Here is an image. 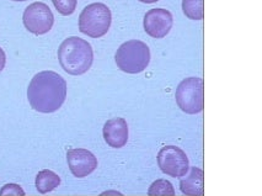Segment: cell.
<instances>
[{"label":"cell","mask_w":262,"mask_h":196,"mask_svg":"<svg viewBox=\"0 0 262 196\" xmlns=\"http://www.w3.org/2000/svg\"><path fill=\"white\" fill-rule=\"evenodd\" d=\"M116 64L122 72L138 74L145 71L150 62V50L147 43L138 40H129L122 43L115 55Z\"/></svg>","instance_id":"obj_3"},{"label":"cell","mask_w":262,"mask_h":196,"mask_svg":"<svg viewBox=\"0 0 262 196\" xmlns=\"http://www.w3.org/2000/svg\"><path fill=\"white\" fill-rule=\"evenodd\" d=\"M12 1H26V0H12Z\"/></svg>","instance_id":"obj_20"},{"label":"cell","mask_w":262,"mask_h":196,"mask_svg":"<svg viewBox=\"0 0 262 196\" xmlns=\"http://www.w3.org/2000/svg\"><path fill=\"white\" fill-rule=\"evenodd\" d=\"M101 195H102V196H105V195H106V196H108V195H118V196H121L122 194H121L120 191H115V190H110V191H105V192H102Z\"/></svg>","instance_id":"obj_18"},{"label":"cell","mask_w":262,"mask_h":196,"mask_svg":"<svg viewBox=\"0 0 262 196\" xmlns=\"http://www.w3.org/2000/svg\"><path fill=\"white\" fill-rule=\"evenodd\" d=\"M67 81L53 71H42L31 79L27 88V100L33 110L52 114L62 107L67 99Z\"/></svg>","instance_id":"obj_1"},{"label":"cell","mask_w":262,"mask_h":196,"mask_svg":"<svg viewBox=\"0 0 262 196\" xmlns=\"http://www.w3.org/2000/svg\"><path fill=\"white\" fill-rule=\"evenodd\" d=\"M60 67L70 75H81L91 68L94 51L87 41L77 36L65 38L58 48Z\"/></svg>","instance_id":"obj_2"},{"label":"cell","mask_w":262,"mask_h":196,"mask_svg":"<svg viewBox=\"0 0 262 196\" xmlns=\"http://www.w3.org/2000/svg\"><path fill=\"white\" fill-rule=\"evenodd\" d=\"M5 64H6V54L3 48L0 47V73H1V71L5 68Z\"/></svg>","instance_id":"obj_17"},{"label":"cell","mask_w":262,"mask_h":196,"mask_svg":"<svg viewBox=\"0 0 262 196\" xmlns=\"http://www.w3.org/2000/svg\"><path fill=\"white\" fill-rule=\"evenodd\" d=\"M182 11L191 20H202L204 16L203 0H182Z\"/></svg>","instance_id":"obj_13"},{"label":"cell","mask_w":262,"mask_h":196,"mask_svg":"<svg viewBox=\"0 0 262 196\" xmlns=\"http://www.w3.org/2000/svg\"><path fill=\"white\" fill-rule=\"evenodd\" d=\"M112 21L111 10L102 3H94L84 8L79 16V31L89 37L105 36Z\"/></svg>","instance_id":"obj_4"},{"label":"cell","mask_w":262,"mask_h":196,"mask_svg":"<svg viewBox=\"0 0 262 196\" xmlns=\"http://www.w3.org/2000/svg\"><path fill=\"white\" fill-rule=\"evenodd\" d=\"M156 160L160 170L171 178H182L190 170L187 154L176 146H164L157 153Z\"/></svg>","instance_id":"obj_6"},{"label":"cell","mask_w":262,"mask_h":196,"mask_svg":"<svg viewBox=\"0 0 262 196\" xmlns=\"http://www.w3.org/2000/svg\"><path fill=\"white\" fill-rule=\"evenodd\" d=\"M176 102L185 114L197 115L203 111V80L191 76L183 79L176 89Z\"/></svg>","instance_id":"obj_5"},{"label":"cell","mask_w":262,"mask_h":196,"mask_svg":"<svg viewBox=\"0 0 262 196\" xmlns=\"http://www.w3.org/2000/svg\"><path fill=\"white\" fill-rule=\"evenodd\" d=\"M52 1L57 11L64 16L72 15L78 5V0H52Z\"/></svg>","instance_id":"obj_15"},{"label":"cell","mask_w":262,"mask_h":196,"mask_svg":"<svg viewBox=\"0 0 262 196\" xmlns=\"http://www.w3.org/2000/svg\"><path fill=\"white\" fill-rule=\"evenodd\" d=\"M174 25V17L169 10L161 8L149 10L143 19V27L153 38H162L170 32Z\"/></svg>","instance_id":"obj_9"},{"label":"cell","mask_w":262,"mask_h":196,"mask_svg":"<svg viewBox=\"0 0 262 196\" xmlns=\"http://www.w3.org/2000/svg\"><path fill=\"white\" fill-rule=\"evenodd\" d=\"M102 136L105 142L111 148L118 149L125 147L129 137L128 125L126 120L122 117H116L106 121L102 128Z\"/></svg>","instance_id":"obj_10"},{"label":"cell","mask_w":262,"mask_h":196,"mask_svg":"<svg viewBox=\"0 0 262 196\" xmlns=\"http://www.w3.org/2000/svg\"><path fill=\"white\" fill-rule=\"evenodd\" d=\"M34 185L39 194H48L60 185V178L57 173L49 169H43L36 175Z\"/></svg>","instance_id":"obj_12"},{"label":"cell","mask_w":262,"mask_h":196,"mask_svg":"<svg viewBox=\"0 0 262 196\" xmlns=\"http://www.w3.org/2000/svg\"><path fill=\"white\" fill-rule=\"evenodd\" d=\"M140 3H144V4H154L156 1H159V0H139Z\"/></svg>","instance_id":"obj_19"},{"label":"cell","mask_w":262,"mask_h":196,"mask_svg":"<svg viewBox=\"0 0 262 196\" xmlns=\"http://www.w3.org/2000/svg\"><path fill=\"white\" fill-rule=\"evenodd\" d=\"M67 162L72 174L78 178H86L97 168V158L85 148H72L67 152Z\"/></svg>","instance_id":"obj_8"},{"label":"cell","mask_w":262,"mask_h":196,"mask_svg":"<svg viewBox=\"0 0 262 196\" xmlns=\"http://www.w3.org/2000/svg\"><path fill=\"white\" fill-rule=\"evenodd\" d=\"M180 190L186 196L204 195V173L201 168L190 166L188 173L180 180Z\"/></svg>","instance_id":"obj_11"},{"label":"cell","mask_w":262,"mask_h":196,"mask_svg":"<svg viewBox=\"0 0 262 196\" xmlns=\"http://www.w3.org/2000/svg\"><path fill=\"white\" fill-rule=\"evenodd\" d=\"M22 21L27 31L33 35L49 32L54 24V15L49 6L42 1L30 4L24 11Z\"/></svg>","instance_id":"obj_7"},{"label":"cell","mask_w":262,"mask_h":196,"mask_svg":"<svg viewBox=\"0 0 262 196\" xmlns=\"http://www.w3.org/2000/svg\"><path fill=\"white\" fill-rule=\"evenodd\" d=\"M0 196H25V191L17 184H6L0 189Z\"/></svg>","instance_id":"obj_16"},{"label":"cell","mask_w":262,"mask_h":196,"mask_svg":"<svg viewBox=\"0 0 262 196\" xmlns=\"http://www.w3.org/2000/svg\"><path fill=\"white\" fill-rule=\"evenodd\" d=\"M149 196H175V189L169 180L157 179L148 189Z\"/></svg>","instance_id":"obj_14"}]
</instances>
